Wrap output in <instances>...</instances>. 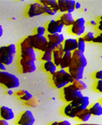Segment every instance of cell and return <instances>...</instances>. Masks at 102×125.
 Returning a JSON list of instances; mask_svg holds the SVG:
<instances>
[{
  "instance_id": "cell-39",
  "label": "cell",
  "mask_w": 102,
  "mask_h": 125,
  "mask_svg": "<svg viewBox=\"0 0 102 125\" xmlns=\"http://www.w3.org/2000/svg\"><path fill=\"white\" fill-rule=\"evenodd\" d=\"M14 93L15 92H13L12 89H7V91H6V94L8 95V96H12V95L14 94Z\"/></svg>"
},
{
  "instance_id": "cell-40",
  "label": "cell",
  "mask_w": 102,
  "mask_h": 125,
  "mask_svg": "<svg viewBox=\"0 0 102 125\" xmlns=\"http://www.w3.org/2000/svg\"><path fill=\"white\" fill-rule=\"evenodd\" d=\"M88 24L91 25V26H96L97 25V21H94V20H91L88 22Z\"/></svg>"
},
{
  "instance_id": "cell-34",
  "label": "cell",
  "mask_w": 102,
  "mask_h": 125,
  "mask_svg": "<svg viewBox=\"0 0 102 125\" xmlns=\"http://www.w3.org/2000/svg\"><path fill=\"white\" fill-rule=\"evenodd\" d=\"M50 125H72V123L68 120H61V121H55Z\"/></svg>"
},
{
  "instance_id": "cell-7",
  "label": "cell",
  "mask_w": 102,
  "mask_h": 125,
  "mask_svg": "<svg viewBox=\"0 0 102 125\" xmlns=\"http://www.w3.org/2000/svg\"><path fill=\"white\" fill-rule=\"evenodd\" d=\"M19 59L26 62H35L37 55L35 50L28 45H25L19 42L18 46Z\"/></svg>"
},
{
  "instance_id": "cell-47",
  "label": "cell",
  "mask_w": 102,
  "mask_h": 125,
  "mask_svg": "<svg viewBox=\"0 0 102 125\" xmlns=\"http://www.w3.org/2000/svg\"><path fill=\"white\" fill-rule=\"evenodd\" d=\"M11 20H13L14 21V20H15V17H12V18H11Z\"/></svg>"
},
{
  "instance_id": "cell-3",
  "label": "cell",
  "mask_w": 102,
  "mask_h": 125,
  "mask_svg": "<svg viewBox=\"0 0 102 125\" xmlns=\"http://www.w3.org/2000/svg\"><path fill=\"white\" fill-rule=\"evenodd\" d=\"M50 81L53 86L57 89H61L72 83L74 79L64 69H58L53 75H50Z\"/></svg>"
},
{
  "instance_id": "cell-27",
  "label": "cell",
  "mask_w": 102,
  "mask_h": 125,
  "mask_svg": "<svg viewBox=\"0 0 102 125\" xmlns=\"http://www.w3.org/2000/svg\"><path fill=\"white\" fill-rule=\"evenodd\" d=\"M39 1L42 5L47 6L49 7H51V8L58 11V4H57V1L56 0H39Z\"/></svg>"
},
{
  "instance_id": "cell-25",
  "label": "cell",
  "mask_w": 102,
  "mask_h": 125,
  "mask_svg": "<svg viewBox=\"0 0 102 125\" xmlns=\"http://www.w3.org/2000/svg\"><path fill=\"white\" fill-rule=\"evenodd\" d=\"M72 85L77 91L80 92L85 90L88 88L87 84L83 80H74V81L72 82Z\"/></svg>"
},
{
  "instance_id": "cell-41",
  "label": "cell",
  "mask_w": 102,
  "mask_h": 125,
  "mask_svg": "<svg viewBox=\"0 0 102 125\" xmlns=\"http://www.w3.org/2000/svg\"><path fill=\"white\" fill-rule=\"evenodd\" d=\"M6 69H7V66L2 64L1 62H0V71H5Z\"/></svg>"
},
{
  "instance_id": "cell-21",
  "label": "cell",
  "mask_w": 102,
  "mask_h": 125,
  "mask_svg": "<svg viewBox=\"0 0 102 125\" xmlns=\"http://www.w3.org/2000/svg\"><path fill=\"white\" fill-rule=\"evenodd\" d=\"M72 59V53L71 52H64L59 62V69L66 70L70 64V61Z\"/></svg>"
},
{
  "instance_id": "cell-45",
  "label": "cell",
  "mask_w": 102,
  "mask_h": 125,
  "mask_svg": "<svg viewBox=\"0 0 102 125\" xmlns=\"http://www.w3.org/2000/svg\"><path fill=\"white\" fill-rule=\"evenodd\" d=\"M83 10L84 12H87V11H88V9H87V8H84Z\"/></svg>"
},
{
  "instance_id": "cell-15",
  "label": "cell",
  "mask_w": 102,
  "mask_h": 125,
  "mask_svg": "<svg viewBox=\"0 0 102 125\" xmlns=\"http://www.w3.org/2000/svg\"><path fill=\"white\" fill-rule=\"evenodd\" d=\"M18 66L20 69V73L22 74H29L37 70L35 62H26L20 59H18Z\"/></svg>"
},
{
  "instance_id": "cell-42",
  "label": "cell",
  "mask_w": 102,
  "mask_h": 125,
  "mask_svg": "<svg viewBox=\"0 0 102 125\" xmlns=\"http://www.w3.org/2000/svg\"><path fill=\"white\" fill-rule=\"evenodd\" d=\"M75 125H102L101 124H97V123H79Z\"/></svg>"
},
{
  "instance_id": "cell-36",
  "label": "cell",
  "mask_w": 102,
  "mask_h": 125,
  "mask_svg": "<svg viewBox=\"0 0 102 125\" xmlns=\"http://www.w3.org/2000/svg\"><path fill=\"white\" fill-rule=\"evenodd\" d=\"M93 78L96 80V81H100L102 80V71L100 70H97L93 74Z\"/></svg>"
},
{
  "instance_id": "cell-30",
  "label": "cell",
  "mask_w": 102,
  "mask_h": 125,
  "mask_svg": "<svg viewBox=\"0 0 102 125\" xmlns=\"http://www.w3.org/2000/svg\"><path fill=\"white\" fill-rule=\"evenodd\" d=\"M43 7V12H44V14H46L47 15H50V16H53L57 14V12L58 11L51 8V7H49L47 6H45V5H42Z\"/></svg>"
},
{
  "instance_id": "cell-28",
  "label": "cell",
  "mask_w": 102,
  "mask_h": 125,
  "mask_svg": "<svg viewBox=\"0 0 102 125\" xmlns=\"http://www.w3.org/2000/svg\"><path fill=\"white\" fill-rule=\"evenodd\" d=\"M77 51H79L81 53H85V47H86V42L84 41L82 37H80L77 39Z\"/></svg>"
},
{
  "instance_id": "cell-6",
  "label": "cell",
  "mask_w": 102,
  "mask_h": 125,
  "mask_svg": "<svg viewBox=\"0 0 102 125\" xmlns=\"http://www.w3.org/2000/svg\"><path fill=\"white\" fill-rule=\"evenodd\" d=\"M26 37L29 46L35 51L42 53L47 48V40L46 36H39L34 34L28 35Z\"/></svg>"
},
{
  "instance_id": "cell-22",
  "label": "cell",
  "mask_w": 102,
  "mask_h": 125,
  "mask_svg": "<svg viewBox=\"0 0 102 125\" xmlns=\"http://www.w3.org/2000/svg\"><path fill=\"white\" fill-rule=\"evenodd\" d=\"M42 69L43 70V71L52 75L58 70V67L52 61H50V62H43L42 64Z\"/></svg>"
},
{
  "instance_id": "cell-5",
  "label": "cell",
  "mask_w": 102,
  "mask_h": 125,
  "mask_svg": "<svg viewBox=\"0 0 102 125\" xmlns=\"http://www.w3.org/2000/svg\"><path fill=\"white\" fill-rule=\"evenodd\" d=\"M0 85L7 89H16L20 86V80L11 73L0 71Z\"/></svg>"
},
{
  "instance_id": "cell-31",
  "label": "cell",
  "mask_w": 102,
  "mask_h": 125,
  "mask_svg": "<svg viewBox=\"0 0 102 125\" xmlns=\"http://www.w3.org/2000/svg\"><path fill=\"white\" fill-rule=\"evenodd\" d=\"M40 103V101L37 99V98H34L33 97V98H31L30 100H28V102H26L24 103V105H26V106L28 107H31V108H35L37 106V105Z\"/></svg>"
},
{
  "instance_id": "cell-2",
  "label": "cell",
  "mask_w": 102,
  "mask_h": 125,
  "mask_svg": "<svg viewBox=\"0 0 102 125\" xmlns=\"http://www.w3.org/2000/svg\"><path fill=\"white\" fill-rule=\"evenodd\" d=\"M90 106V98L83 96L79 99L66 103L62 108V114L68 118L74 119L76 115L82 110L87 109Z\"/></svg>"
},
{
  "instance_id": "cell-11",
  "label": "cell",
  "mask_w": 102,
  "mask_h": 125,
  "mask_svg": "<svg viewBox=\"0 0 102 125\" xmlns=\"http://www.w3.org/2000/svg\"><path fill=\"white\" fill-rule=\"evenodd\" d=\"M36 122L35 117L33 113L29 110L23 111L15 121L17 125H34Z\"/></svg>"
},
{
  "instance_id": "cell-8",
  "label": "cell",
  "mask_w": 102,
  "mask_h": 125,
  "mask_svg": "<svg viewBox=\"0 0 102 125\" xmlns=\"http://www.w3.org/2000/svg\"><path fill=\"white\" fill-rule=\"evenodd\" d=\"M83 96L84 95L83 94L82 92L77 91L74 87L72 83L61 89V97L63 100L66 103H69L72 101L79 99Z\"/></svg>"
},
{
  "instance_id": "cell-10",
  "label": "cell",
  "mask_w": 102,
  "mask_h": 125,
  "mask_svg": "<svg viewBox=\"0 0 102 125\" xmlns=\"http://www.w3.org/2000/svg\"><path fill=\"white\" fill-rule=\"evenodd\" d=\"M46 38L47 40V48L53 51L56 49L58 45H61L65 40V37L62 33L61 34H46Z\"/></svg>"
},
{
  "instance_id": "cell-24",
  "label": "cell",
  "mask_w": 102,
  "mask_h": 125,
  "mask_svg": "<svg viewBox=\"0 0 102 125\" xmlns=\"http://www.w3.org/2000/svg\"><path fill=\"white\" fill-rule=\"evenodd\" d=\"M91 114H90L88 109H84L80 111L75 116V119H77L81 123H87L90 119L91 118Z\"/></svg>"
},
{
  "instance_id": "cell-9",
  "label": "cell",
  "mask_w": 102,
  "mask_h": 125,
  "mask_svg": "<svg viewBox=\"0 0 102 125\" xmlns=\"http://www.w3.org/2000/svg\"><path fill=\"white\" fill-rule=\"evenodd\" d=\"M86 21L83 18H78L74 19L73 23L69 27V32L76 37H82L85 33Z\"/></svg>"
},
{
  "instance_id": "cell-26",
  "label": "cell",
  "mask_w": 102,
  "mask_h": 125,
  "mask_svg": "<svg viewBox=\"0 0 102 125\" xmlns=\"http://www.w3.org/2000/svg\"><path fill=\"white\" fill-rule=\"evenodd\" d=\"M52 56H53V51L47 48L45 51H43L40 56V60L43 62H50L52 61Z\"/></svg>"
},
{
  "instance_id": "cell-35",
  "label": "cell",
  "mask_w": 102,
  "mask_h": 125,
  "mask_svg": "<svg viewBox=\"0 0 102 125\" xmlns=\"http://www.w3.org/2000/svg\"><path fill=\"white\" fill-rule=\"evenodd\" d=\"M92 42L96 43V44H101L102 42V33L100 32L99 34H97L96 36L94 37Z\"/></svg>"
},
{
  "instance_id": "cell-12",
  "label": "cell",
  "mask_w": 102,
  "mask_h": 125,
  "mask_svg": "<svg viewBox=\"0 0 102 125\" xmlns=\"http://www.w3.org/2000/svg\"><path fill=\"white\" fill-rule=\"evenodd\" d=\"M43 14H44L43 7L39 1H37L29 4L27 7L26 11V15L28 18L39 16Z\"/></svg>"
},
{
  "instance_id": "cell-44",
  "label": "cell",
  "mask_w": 102,
  "mask_h": 125,
  "mask_svg": "<svg viewBox=\"0 0 102 125\" xmlns=\"http://www.w3.org/2000/svg\"><path fill=\"white\" fill-rule=\"evenodd\" d=\"M3 33H4V29H3V26H2L1 25H0V38L2 37Z\"/></svg>"
},
{
  "instance_id": "cell-20",
  "label": "cell",
  "mask_w": 102,
  "mask_h": 125,
  "mask_svg": "<svg viewBox=\"0 0 102 125\" xmlns=\"http://www.w3.org/2000/svg\"><path fill=\"white\" fill-rule=\"evenodd\" d=\"M88 109L91 116H101L102 115V105L99 102L94 103L90 105Z\"/></svg>"
},
{
  "instance_id": "cell-29",
  "label": "cell",
  "mask_w": 102,
  "mask_h": 125,
  "mask_svg": "<svg viewBox=\"0 0 102 125\" xmlns=\"http://www.w3.org/2000/svg\"><path fill=\"white\" fill-rule=\"evenodd\" d=\"M94 37H95V35L93 31H87L82 36L83 39L84 40V41L85 42H92Z\"/></svg>"
},
{
  "instance_id": "cell-4",
  "label": "cell",
  "mask_w": 102,
  "mask_h": 125,
  "mask_svg": "<svg viewBox=\"0 0 102 125\" xmlns=\"http://www.w3.org/2000/svg\"><path fill=\"white\" fill-rule=\"evenodd\" d=\"M17 51L18 48L13 43L0 46V62L6 66L10 65L13 62Z\"/></svg>"
},
{
  "instance_id": "cell-13",
  "label": "cell",
  "mask_w": 102,
  "mask_h": 125,
  "mask_svg": "<svg viewBox=\"0 0 102 125\" xmlns=\"http://www.w3.org/2000/svg\"><path fill=\"white\" fill-rule=\"evenodd\" d=\"M64 25L61 23V21L57 20H50L47 22L45 26L47 34H61L64 29Z\"/></svg>"
},
{
  "instance_id": "cell-38",
  "label": "cell",
  "mask_w": 102,
  "mask_h": 125,
  "mask_svg": "<svg viewBox=\"0 0 102 125\" xmlns=\"http://www.w3.org/2000/svg\"><path fill=\"white\" fill-rule=\"evenodd\" d=\"M82 7L81 5V3L79 2V1H75V4H74V10H79Z\"/></svg>"
},
{
  "instance_id": "cell-17",
  "label": "cell",
  "mask_w": 102,
  "mask_h": 125,
  "mask_svg": "<svg viewBox=\"0 0 102 125\" xmlns=\"http://www.w3.org/2000/svg\"><path fill=\"white\" fill-rule=\"evenodd\" d=\"M15 118V114L12 108L5 106L1 105L0 106V119L9 122Z\"/></svg>"
},
{
  "instance_id": "cell-32",
  "label": "cell",
  "mask_w": 102,
  "mask_h": 125,
  "mask_svg": "<svg viewBox=\"0 0 102 125\" xmlns=\"http://www.w3.org/2000/svg\"><path fill=\"white\" fill-rule=\"evenodd\" d=\"M34 34L39 35V36H46L47 32L45 26H37L35 29V32Z\"/></svg>"
},
{
  "instance_id": "cell-1",
  "label": "cell",
  "mask_w": 102,
  "mask_h": 125,
  "mask_svg": "<svg viewBox=\"0 0 102 125\" xmlns=\"http://www.w3.org/2000/svg\"><path fill=\"white\" fill-rule=\"evenodd\" d=\"M88 65V60L83 53L75 51L72 53L70 64L66 69L74 80H83L84 70Z\"/></svg>"
},
{
  "instance_id": "cell-19",
  "label": "cell",
  "mask_w": 102,
  "mask_h": 125,
  "mask_svg": "<svg viewBox=\"0 0 102 125\" xmlns=\"http://www.w3.org/2000/svg\"><path fill=\"white\" fill-rule=\"evenodd\" d=\"M58 20L64 25V26L69 27L73 23V22L74 21V18L72 15V13L66 12V13H62L59 16Z\"/></svg>"
},
{
  "instance_id": "cell-16",
  "label": "cell",
  "mask_w": 102,
  "mask_h": 125,
  "mask_svg": "<svg viewBox=\"0 0 102 125\" xmlns=\"http://www.w3.org/2000/svg\"><path fill=\"white\" fill-rule=\"evenodd\" d=\"M64 52H74L77 50V40L76 38H66L62 43Z\"/></svg>"
},
{
  "instance_id": "cell-33",
  "label": "cell",
  "mask_w": 102,
  "mask_h": 125,
  "mask_svg": "<svg viewBox=\"0 0 102 125\" xmlns=\"http://www.w3.org/2000/svg\"><path fill=\"white\" fill-rule=\"evenodd\" d=\"M94 90L98 92V93H102V80L100 81H96L94 86H93Z\"/></svg>"
},
{
  "instance_id": "cell-46",
  "label": "cell",
  "mask_w": 102,
  "mask_h": 125,
  "mask_svg": "<svg viewBox=\"0 0 102 125\" xmlns=\"http://www.w3.org/2000/svg\"><path fill=\"white\" fill-rule=\"evenodd\" d=\"M51 99H52V100H56V97H53Z\"/></svg>"
},
{
  "instance_id": "cell-43",
  "label": "cell",
  "mask_w": 102,
  "mask_h": 125,
  "mask_svg": "<svg viewBox=\"0 0 102 125\" xmlns=\"http://www.w3.org/2000/svg\"><path fill=\"white\" fill-rule=\"evenodd\" d=\"M0 125H9V122L0 119Z\"/></svg>"
},
{
  "instance_id": "cell-14",
  "label": "cell",
  "mask_w": 102,
  "mask_h": 125,
  "mask_svg": "<svg viewBox=\"0 0 102 125\" xmlns=\"http://www.w3.org/2000/svg\"><path fill=\"white\" fill-rule=\"evenodd\" d=\"M74 0H57L58 12L62 13H72L74 11Z\"/></svg>"
},
{
  "instance_id": "cell-37",
  "label": "cell",
  "mask_w": 102,
  "mask_h": 125,
  "mask_svg": "<svg viewBox=\"0 0 102 125\" xmlns=\"http://www.w3.org/2000/svg\"><path fill=\"white\" fill-rule=\"evenodd\" d=\"M102 17L100 16L99 20H98V22H97V25H96V29L97 30H99L100 32H102Z\"/></svg>"
},
{
  "instance_id": "cell-18",
  "label": "cell",
  "mask_w": 102,
  "mask_h": 125,
  "mask_svg": "<svg viewBox=\"0 0 102 125\" xmlns=\"http://www.w3.org/2000/svg\"><path fill=\"white\" fill-rule=\"evenodd\" d=\"M64 51L62 48V44L58 45L56 49L53 51V56H52V62L58 67L60 60L64 54Z\"/></svg>"
},
{
  "instance_id": "cell-23",
  "label": "cell",
  "mask_w": 102,
  "mask_h": 125,
  "mask_svg": "<svg viewBox=\"0 0 102 125\" xmlns=\"http://www.w3.org/2000/svg\"><path fill=\"white\" fill-rule=\"evenodd\" d=\"M15 96L21 101H23V103H26V102H28V100H30L31 98H33V95L29 92H28L27 90H25V89H20V90H18L16 91L15 93Z\"/></svg>"
}]
</instances>
